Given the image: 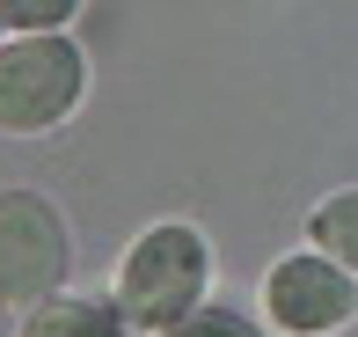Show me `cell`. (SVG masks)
<instances>
[{
    "label": "cell",
    "instance_id": "4",
    "mask_svg": "<svg viewBox=\"0 0 358 337\" xmlns=\"http://www.w3.org/2000/svg\"><path fill=\"white\" fill-rule=\"evenodd\" d=\"M264 308H271V323L285 337H329V330H344L358 315V279L336 256L300 249V256H285V264H271Z\"/></svg>",
    "mask_w": 358,
    "mask_h": 337
},
{
    "label": "cell",
    "instance_id": "3",
    "mask_svg": "<svg viewBox=\"0 0 358 337\" xmlns=\"http://www.w3.org/2000/svg\"><path fill=\"white\" fill-rule=\"evenodd\" d=\"M66 220L44 191H0V308H37L66 286Z\"/></svg>",
    "mask_w": 358,
    "mask_h": 337
},
{
    "label": "cell",
    "instance_id": "7",
    "mask_svg": "<svg viewBox=\"0 0 358 337\" xmlns=\"http://www.w3.org/2000/svg\"><path fill=\"white\" fill-rule=\"evenodd\" d=\"M161 337H264V330L249 315H234V308H190L183 323H169Z\"/></svg>",
    "mask_w": 358,
    "mask_h": 337
},
{
    "label": "cell",
    "instance_id": "5",
    "mask_svg": "<svg viewBox=\"0 0 358 337\" xmlns=\"http://www.w3.org/2000/svg\"><path fill=\"white\" fill-rule=\"evenodd\" d=\"M22 337H132V315L117 301H95V294H52L29 308Z\"/></svg>",
    "mask_w": 358,
    "mask_h": 337
},
{
    "label": "cell",
    "instance_id": "6",
    "mask_svg": "<svg viewBox=\"0 0 358 337\" xmlns=\"http://www.w3.org/2000/svg\"><path fill=\"white\" fill-rule=\"evenodd\" d=\"M307 235H315L322 256H336V264L358 279V191H336V198L315 205V220H307Z\"/></svg>",
    "mask_w": 358,
    "mask_h": 337
},
{
    "label": "cell",
    "instance_id": "1",
    "mask_svg": "<svg viewBox=\"0 0 358 337\" xmlns=\"http://www.w3.org/2000/svg\"><path fill=\"white\" fill-rule=\"evenodd\" d=\"M205 286H213L205 235L183 228V220H161V228H146L132 242V256H124L117 308L132 315L139 330H169V323H183L190 308H205Z\"/></svg>",
    "mask_w": 358,
    "mask_h": 337
},
{
    "label": "cell",
    "instance_id": "2",
    "mask_svg": "<svg viewBox=\"0 0 358 337\" xmlns=\"http://www.w3.org/2000/svg\"><path fill=\"white\" fill-rule=\"evenodd\" d=\"M80 88H88V59L73 52L59 29H29V37L0 44V132L29 139L73 118Z\"/></svg>",
    "mask_w": 358,
    "mask_h": 337
},
{
    "label": "cell",
    "instance_id": "8",
    "mask_svg": "<svg viewBox=\"0 0 358 337\" xmlns=\"http://www.w3.org/2000/svg\"><path fill=\"white\" fill-rule=\"evenodd\" d=\"M73 8H80V0H0V22H15V29H59Z\"/></svg>",
    "mask_w": 358,
    "mask_h": 337
}]
</instances>
